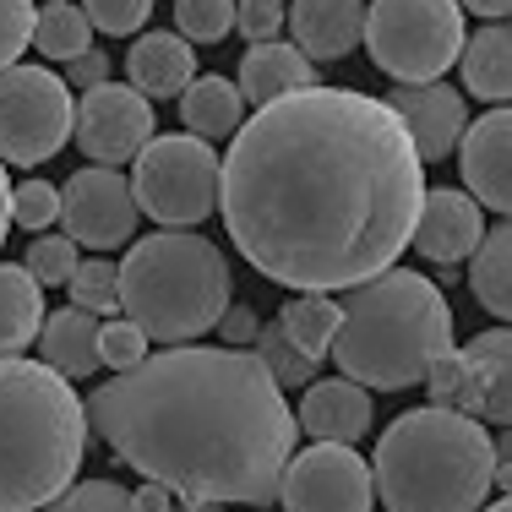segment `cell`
<instances>
[{
	"instance_id": "1",
	"label": "cell",
	"mask_w": 512,
	"mask_h": 512,
	"mask_svg": "<svg viewBox=\"0 0 512 512\" xmlns=\"http://www.w3.org/2000/svg\"><path fill=\"white\" fill-rule=\"evenodd\" d=\"M425 164L404 120L355 88H300L262 104L218 158L235 251L295 295H333L404 256Z\"/></svg>"
},
{
	"instance_id": "2",
	"label": "cell",
	"mask_w": 512,
	"mask_h": 512,
	"mask_svg": "<svg viewBox=\"0 0 512 512\" xmlns=\"http://www.w3.org/2000/svg\"><path fill=\"white\" fill-rule=\"evenodd\" d=\"M88 431L175 502L213 507H267L295 453V409L251 349H158L88 398Z\"/></svg>"
},
{
	"instance_id": "3",
	"label": "cell",
	"mask_w": 512,
	"mask_h": 512,
	"mask_svg": "<svg viewBox=\"0 0 512 512\" xmlns=\"http://www.w3.org/2000/svg\"><path fill=\"white\" fill-rule=\"evenodd\" d=\"M453 349V306L414 267H387L349 289L338 306V333L327 355L365 393H404L425 382L431 360Z\"/></svg>"
},
{
	"instance_id": "4",
	"label": "cell",
	"mask_w": 512,
	"mask_h": 512,
	"mask_svg": "<svg viewBox=\"0 0 512 512\" xmlns=\"http://www.w3.org/2000/svg\"><path fill=\"white\" fill-rule=\"evenodd\" d=\"M371 491L387 512H480L496 491V436L453 409H409L376 436Z\"/></svg>"
},
{
	"instance_id": "5",
	"label": "cell",
	"mask_w": 512,
	"mask_h": 512,
	"mask_svg": "<svg viewBox=\"0 0 512 512\" xmlns=\"http://www.w3.org/2000/svg\"><path fill=\"white\" fill-rule=\"evenodd\" d=\"M88 409L44 360H0V512L50 507L82 469Z\"/></svg>"
},
{
	"instance_id": "6",
	"label": "cell",
	"mask_w": 512,
	"mask_h": 512,
	"mask_svg": "<svg viewBox=\"0 0 512 512\" xmlns=\"http://www.w3.org/2000/svg\"><path fill=\"white\" fill-rule=\"evenodd\" d=\"M120 316L142 327L148 344H191L213 333L224 306H235V273L224 251L197 229H158L115 262Z\"/></svg>"
},
{
	"instance_id": "7",
	"label": "cell",
	"mask_w": 512,
	"mask_h": 512,
	"mask_svg": "<svg viewBox=\"0 0 512 512\" xmlns=\"http://www.w3.org/2000/svg\"><path fill=\"white\" fill-rule=\"evenodd\" d=\"M463 6L458 0H371L360 44L376 71L393 82H442L463 50Z\"/></svg>"
},
{
	"instance_id": "8",
	"label": "cell",
	"mask_w": 512,
	"mask_h": 512,
	"mask_svg": "<svg viewBox=\"0 0 512 512\" xmlns=\"http://www.w3.org/2000/svg\"><path fill=\"white\" fill-rule=\"evenodd\" d=\"M131 202L148 213L158 229H197L218 207V153L213 142L186 137V131H164L148 137L131 169Z\"/></svg>"
},
{
	"instance_id": "9",
	"label": "cell",
	"mask_w": 512,
	"mask_h": 512,
	"mask_svg": "<svg viewBox=\"0 0 512 512\" xmlns=\"http://www.w3.org/2000/svg\"><path fill=\"white\" fill-rule=\"evenodd\" d=\"M71 88L44 66L0 71V164L39 169L71 142Z\"/></svg>"
},
{
	"instance_id": "10",
	"label": "cell",
	"mask_w": 512,
	"mask_h": 512,
	"mask_svg": "<svg viewBox=\"0 0 512 512\" xmlns=\"http://www.w3.org/2000/svg\"><path fill=\"white\" fill-rule=\"evenodd\" d=\"M425 387H431V409L469 414L480 425H507L512 420V333L491 327V333H474L463 349L453 344L442 360H431Z\"/></svg>"
},
{
	"instance_id": "11",
	"label": "cell",
	"mask_w": 512,
	"mask_h": 512,
	"mask_svg": "<svg viewBox=\"0 0 512 512\" xmlns=\"http://www.w3.org/2000/svg\"><path fill=\"white\" fill-rule=\"evenodd\" d=\"M273 502H284V512H371V463L355 447L311 442L306 453H289Z\"/></svg>"
},
{
	"instance_id": "12",
	"label": "cell",
	"mask_w": 512,
	"mask_h": 512,
	"mask_svg": "<svg viewBox=\"0 0 512 512\" xmlns=\"http://www.w3.org/2000/svg\"><path fill=\"white\" fill-rule=\"evenodd\" d=\"M66 224V240L71 246H88V251H115L137 235L142 213L131 202V180L120 169H104V164H88L60 186V218Z\"/></svg>"
},
{
	"instance_id": "13",
	"label": "cell",
	"mask_w": 512,
	"mask_h": 512,
	"mask_svg": "<svg viewBox=\"0 0 512 512\" xmlns=\"http://www.w3.org/2000/svg\"><path fill=\"white\" fill-rule=\"evenodd\" d=\"M153 137V104L126 82H99L82 93V104H71V142L104 169H120L126 158H137Z\"/></svg>"
},
{
	"instance_id": "14",
	"label": "cell",
	"mask_w": 512,
	"mask_h": 512,
	"mask_svg": "<svg viewBox=\"0 0 512 512\" xmlns=\"http://www.w3.org/2000/svg\"><path fill=\"white\" fill-rule=\"evenodd\" d=\"M458 175L480 207L491 213H512V115L507 104H496L491 115H480L474 126H463L458 137Z\"/></svg>"
},
{
	"instance_id": "15",
	"label": "cell",
	"mask_w": 512,
	"mask_h": 512,
	"mask_svg": "<svg viewBox=\"0 0 512 512\" xmlns=\"http://www.w3.org/2000/svg\"><path fill=\"white\" fill-rule=\"evenodd\" d=\"M382 104L404 120L420 164L453 158L463 126H469V99H463L458 88H447V82H409V88H393Z\"/></svg>"
},
{
	"instance_id": "16",
	"label": "cell",
	"mask_w": 512,
	"mask_h": 512,
	"mask_svg": "<svg viewBox=\"0 0 512 512\" xmlns=\"http://www.w3.org/2000/svg\"><path fill=\"white\" fill-rule=\"evenodd\" d=\"M485 240V207L469 197V191H425L420 197V213H414V229H409V246L425 256V262H442V267H458L469 262L474 246Z\"/></svg>"
},
{
	"instance_id": "17",
	"label": "cell",
	"mask_w": 512,
	"mask_h": 512,
	"mask_svg": "<svg viewBox=\"0 0 512 512\" xmlns=\"http://www.w3.org/2000/svg\"><path fill=\"white\" fill-rule=\"evenodd\" d=\"M376 409L371 393L349 376H327V382H306V398H300L295 425L316 442H338V447H355L365 431H371Z\"/></svg>"
},
{
	"instance_id": "18",
	"label": "cell",
	"mask_w": 512,
	"mask_h": 512,
	"mask_svg": "<svg viewBox=\"0 0 512 512\" xmlns=\"http://www.w3.org/2000/svg\"><path fill=\"white\" fill-rule=\"evenodd\" d=\"M284 22L295 33V50L311 60H344L360 44L365 0H289Z\"/></svg>"
},
{
	"instance_id": "19",
	"label": "cell",
	"mask_w": 512,
	"mask_h": 512,
	"mask_svg": "<svg viewBox=\"0 0 512 512\" xmlns=\"http://www.w3.org/2000/svg\"><path fill=\"white\" fill-rule=\"evenodd\" d=\"M197 77V50H191L180 33H142L126 50V82L142 93V99H180Z\"/></svg>"
},
{
	"instance_id": "20",
	"label": "cell",
	"mask_w": 512,
	"mask_h": 512,
	"mask_svg": "<svg viewBox=\"0 0 512 512\" xmlns=\"http://www.w3.org/2000/svg\"><path fill=\"white\" fill-rule=\"evenodd\" d=\"M235 88H240V99L246 104H273V99H284V93H300V88H322L316 82V66L306 55L295 50V44H278V39H267V44H251L246 60H240V77H235Z\"/></svg>"
},
{
	"instance_id": "21",
	"label": "cell",
	"mask_w": 512,
	"mask_h": 512,
	"mask_svg": "<svg viewBox=\"0 0 512 512\" xmlns=\"http://www.w3.org/2000/svg\"><path fill=\"white\" fill-rule=\"evenodd\" d=\"M39 355L55 376L66 382H82V376L99 371V316L66 306V311H44V327H39Z\"/></svg>"
},
{
	"instance_id": "22",
	"label": "cell",
	"mask_w": 512,
	"mask_h": 512,
	"mask_svg": "<svg viewBox=\"0 0 512 512\" xmlns=\"http://www.w3.org/2000/svg\"><path fill=\"white\" fill-rule=\"evenodd\" d=\"M180 120H186V137L224 142L246 120V99H240V88L229 77L207 71V77H191V88L180 93Z\"/></svg>"
},
{
	"instance_id": "23",
	"label": "cell",
	"mask_w": 512,
	"mask_h": 512,
	"mask_svg": "<svg viewBox=\"0 0 512 512\" xmlns=\"http://www.w3.org/2000/svg\"><path fill=\"white\" fill-rule=\"evenodd\" d=\"M458 71H463V88L485 104H507L512 99V33L502 22L480 28L474 39H463L458 50Z\"/></svg>"
},
{
	"instance_id": "24",
	"label": "cell",
	"mask_w": 512,
	"mask_h": 512,
	"mask_svg": "<svg viewBox=\"0 0 512 512\" xmlns=\"http://www.w3.org/2000/svg\"><path fill=\"white\" fill-rule=\"evenodd\" d=\"M44 327V289L22 262H0V360H17Z\"/></svg>"
},
{
	"instance_id": "25",
	"label": "cell",
	"mask_w": 512,
	"mask_h": 512,
	"mask_svg": "<svg viewBox=\"0 0 512 512\" xmlns=\"http://www.w3.org/2000/svg\"><path fill=\"white\" fill-rule=\"evenodd\" d=\"M469 284H474V300H480L496 322H507L512 316V229L507 224L485 229V240L474 246Z\"/></svg>"
},
{
	"instance_id": "26",
	"label": "cell",
	"mask_w": 512,
	"mask_h": 512,
	"mask_svg": "<svg viewBox=\"0 0 512 512\" xmlns=\"http://www.w3.org/2000/svg\"><path fill=\"white\" fill-rule=\"evenodd\" d=\"M278 333H284L311 365H322L327 349H333V333H338V300H327V295H295L284 311H278Z\"/></svg>"
},
{
	"instance_id": "27",
	"label": "cell",
	"mask_w": 512,
	"mask_h": 512,
	"mask_svg": "<svg viewBox=\"0 0 512 512\" xmlns=\"http://www.w3.org/2000/svg\"><path fill=\"white\" fill-rule=\"evenodd\" d=\"M44 60H77L82 50H93V28L82 17V6L71 0H50L44 11H33V39Z\"/></svg>"
},
{
	"instance_id": "28",
	"label": "cell",
	"mask_w": 512,
	"mask_h": 512,
	"mask_svg": "<svg viewBox=\"0 0 512 512\" xmlns=\"http://www.w3.org/2000/svg\"><path fill=\"white\" fill-rule=\"evenodd\" d=\"M251 355L262 360V371L278 382V393H289V387H306V382H316V365H311L306 355H300V349L289 344L284 333H278V322H262V327H256Z\"/></svg>"
},
{
	"instance_id": "29",
	"label": "cell",
	"mask_w": 512,
	"mask_h": 512,
	"mask_svg": "<svg viewBox=\"0 0 512 512\" xmlns=\"http://www.w3.org/2000/svg\"><path fill=\"white\" fill-rule=\"evenodd\" d=\"M6 218L17 229H28V235H50L55 218H60V191L50 186V180H22V186L6 191Z\"/></svg>"
},
{
	"instance_id": "30",
	"label": "cell",
	"mask_w": 512,
	"mask_h": 512,
	"mask_svg": "<svg viewBox=\"0 0 512 512\" xmlns=\"http://www.w3.org/2000/svg\"><path fill=\"white\" fill-rule=\"evenodd\" d=\"M71 289V306L99 316V322H109V316H120V289H115V262H77V273L66 278Z\"/></svg>"
},
{
	"instance_id": "31",
	"label": "cell",
	"mask_w": 512,
	"mask_h": 512,
	"mask_svg": "<svg viewBox=\"0 0 512 512\" xmlns=\"http://www.w3.org/2000/svg\"><path fill=\"white\" fill-rule=\"evenodd\" d=\"M235 28V0H175V33L197 50V44H218Z\"/></svg>"
},
{
	"instance_id": "32",
	"label": "cell",
	"mask_w": 512,
	"mask_h": 512,
	"mask_svg": "<svg viewBox=\"0 0 512 512\" xmlns=\"http://www.w3.org/2000/svg\"><path fill=\"white\" fill-rule=\"evenodd\" d=\"M77 262L82 256L66 235H33L28 256H22V273H28L39 289H55V284H66V278L77 273Z\"/></svg>"
},
{
	"instance_id": "33",
	"label": "cell",
	"mask_w": 512,
	"mask_h": 512,
	"mask_svg": "<svg viewBox=\"0 0 512 512\" xmlns=\"http://www.w3.org/2000/svg\"><path fill=\"white\" fill-rule=\"evenodd\" d=\"M44 512H137L131 491L115 480H71Z\"/></svg>"
},
{
	"instance_id": "34",
	"label": "cell",
	"mask_w": 512,
	"mask_h": 512,
	"mask_svg": "<svg viewBox=\"0 0 512 512\" xmlns=\"http://www.w3.org/2000/svg\"><path fill=\"white\" fill-rule=\"evenodd\" d=\"M82 17H88L93 33L126 39V33H142V28H148L153 0H82Z\"/></svg>"
},
{
	"instance_id": "35",
	"label": "cell",
	"mask_w": 512,
	"mask_h": 512,
	"mask_svg": "<svg viewBox=\"0 0 512 512\" xmlns=\"http://www.w3.org/2000/svg\"><path fill=\"white\" fill-rule=\"evenodd\" d=\"M142 360H148V338H142L137 322H126V316L99 322V365H115V376H120Z\"/></svg>"
},
{
	"instance_id": "36",
	"label": "cell",
	"mask_w": 512,
	"mask_h": 512,
	"mask_svg": "<svg viewBox=\"0 0 512 512\" xmlns=\"http://www.w3.org/2000/svg\"><path fill=\"white\" fill-rule=\"evenodd\" d=\"M33 39V0H0V71L17 66Z\"/></svg>"
},
{
	"instance_id": "37",
	"label": "cell",
	"mask_w": 512,
	"mask_h": 512,
	"mask_svg": "<svg viewBox=\"0 0 512 512\" xmlns=\"http://www.w3.org/2000/svg\"><path fill=\"white\" fill-rule=\"evenodd\" d=\"M235 28L251 44H267L284 33V0H235Z\"/></svg>"
},
{
	"instance_id": "38",
	"label": "cell",
	"mask_w": 512,
	"mask_h": 512,
	"mask_svg": "<svg viewBox=\"0 0 512 512\" xmlns=\"http://www.w3.org/2000/svg\"><path fill=\"white\" fill-rule=\"evenodd\" d=\"M60 82H66V88H82V93L99 88V82H109V55L104 50H82L77 60H66V77Z\"/></svg>"
},
{
	"instance_id": "39",
	"label": "cell",
	"mask_w": 512,
	"mask_h": 512,
	"mask_svg": "<svg viewBox=\"0 0 512 512\" xmlns=\"http://www.w3.org/2000/svg\"><path fill=\"white\" fill-rule=\"evenodd\" d=\"M256 311L251 306H224V316H218V333H224V349H246L256 338Z\"/></svg>"
},
{
	"instance_id": "40",
	"label": "cell",
	"mask_w": 512,
	"mask_h": 512,
	"mask_svg": "<svg viewBox=\"0 0 512 512\" xmlns=\"http://www.w3.org/2000/svg\"><path fill=\"white\" fill-rule=\"evenodd\" d=\"M131 507H137V512H175V496H169L164 485L142 480V491H131Z\"/></svg>"
},
{
	"instance_id": "41",
	"label": "cell",
	"mask_w": 512,
	"mask_h": 512,
	"mask_svg": "<svg viewBox=\"0 0 512 512\" xmlns=\"http://www.w3.org/2000/svg\"><path fill=\"white\" fill-rule=\"evenodd\" d=\"M463 11H474V17H491V22H502L507 11H512V0H458Z\"/></svg>"
},
{
	"instance_id": "42",
	"label": "cell",
	"mask_w": 512,
	"mask_h": 512,
	"mask_svg": "<svg viewBox=\"0 0 512 512\" xmlns=\"http://www.w3.org/2000/svg\"><path fill=\"white\" fill-rule=\"evenodd\" d=\"M6 191H11V180H6V164H0V246H6V235H11V218H6Z\"/></svg>"
},
{
	"instance_id": "43",
	"label": "cell",
	"mask_w": 512,
	"mask_h": 512,
	"mask_svg": "<svg viewBox=\"0 0 512 512\" xmlns=\"http://www.w3.org/2000/svg\"><path fill=\"white\" fill-rule=\"evenodd\" d=\"M175 512H224V507H213V502H175Z\"/></svg>"
},
{
	"instance_id": "44",
	"label": "cell",
	"mask_w": 512,
	"mask_h": 512,
	"mask_svg": "<svg viewBox=\"0 0 512 512\" xmlns=\"http://www.w3.org/2000/svg\"><path fill=\"white\" fill-rule=\"evenodd\" d=\"M480 512H512V502H507V496H491V502H485Z\"/></svg>"
},
{
	"instance_id": "45",
	"label": "cell",
	"mask_w": 512,
	"mask_h": 512,
	"mask_svg": "<svg viewBox=\"0 0 512 512\" xmlns=\"http://www.w3.org/2000/svg\"><path fill=\"white\" fill-rule=\"evenodd\" d=\"M256 512H267V507H256Z\"/></svg>"
}]
</instances>
